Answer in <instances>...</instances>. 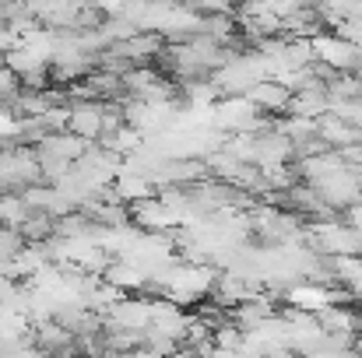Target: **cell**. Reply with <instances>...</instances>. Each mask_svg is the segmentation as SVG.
I'll list each match as a JSON object with an SVG mask.
<instances>
[{"label":"cell","instance_id":"obj_1","mask_svg":"<svg viewBox=\"0 0 362 358\" xmlns=\"http://www.w3.org/2000/svg\"><path fill=\"white\" fill-rule=\"evenodd\" d=\"M246 99L253 102V109L271 113V117H281L285 106H288V99H292V92H288L278 78H260V81H253V85L246 88Z\"/></svg>","mask_w":362,"mask_h":358},{"label":"cell","instance_id":"obj_2","mask_svg":"<svg viewBox=\"0 0 362 358\" xmlns=\"http://www.w3.org/2000/svg\"><path fill=\"white\" fill-rule=\"evenodd\" d=\"M190 4L197 14H233L240 7V0H183Z\"/></svg>","mask_w":362,"mask_h":358},{"label":"cell","instance_id":"obj_3","mask_svg":"<svg viewBox=\"0 0 362 358\" xmlns=\"http://www.w3.org/2000/svg\"><path fill=\"white\" fill-rule=\"evenodd\" d=\"M356 183H359V193H362V172H356Z\"/></svg>","mask_w":362,"mask_h":358}]
</instances>
